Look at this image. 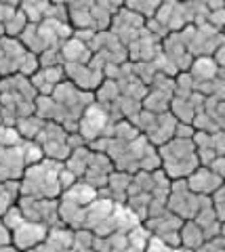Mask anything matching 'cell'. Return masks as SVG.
<instances>
[{"instance_id":"obj_1","label":"cell","mask_w":225,"mask_h":252,"mask_svg":"<svg viewBox=\"0 0 225 252\" xmlns=\"http://www.w3.org/2000/svg\"><path fill=\"white\" fill-rule=\"evenodd\" d=\"M64 162L46 160L42 158L40 162L26 166L23 175L19 179V195L23 198H49L57 200L61 195V183H59V170Z\"/></svg>"},{"instance_id":"obj_2","label":"cell","mask_w":225,"mask_h":252,"mask_svg":"<svg viewBox=\"0 0 225 252\" xmlns=\"http://www.w3.org/2000/svg\"><path fill=\"white\" fill-rule=\"evenodd\" d=\"M156 149H158V158H160V170L164 172L170 181L185 179L200 166L196 147H193L192 139L173 137V139H168L166 143L158 145Z\"/></svg>"},{"instance_id":"obj_3","label":"cell","mask_w":225,"mask_h":252,"mask_svg":"<svg viewBox=\"0 0 225 252\" xmlns=\"http://www.w3.org/2000/svg\"><path fill=\"white\" fill-rule=\"evenodd\" d=\"M34 143L40 147V152L46 160H55V162H65V158L72 152L69 132L61 124L49 122V120H44L40 132L34 137Z\"/></svg>"},{"instance_id":"obj_4","label":"cell","mask_w":225,"mask_h":252,"mask_svg":"<svg viewBox=\"0 0 225 252\" xmlns=\"http://www.w3.org/2000/svg\"><path fill=\"white\" fill-rule=\"evenodd\" d=\"M17 208L21 210V215L26 220L32 223H40L44 227H59V215H57V200L49 198H23L19 195Z\"/></svg>"},{"instance_id":"obj_5","label":"cell","mask_w":225,"mask_h":252,"mask_svg":"<svg viewBox=\"0 0 225 252\" xmlns=\"http://www.w3.org/2000/svg\"><path fill=\"white\" fill-rule=\"evenodd\" d=\"M107 124H110V112L99 105V103H93L84 109L80 120H78V135L84 139V143H91L95 139H101L107 135Z\"/></svg>"},{"instance_id":"obj_6","label":"cell","mask_w":225,"mask_h":252,"mask_svg":"<svg viewBox=\"0 0 225 252\" xmlns=\"http://www.w3.org/2000/svg\"><path fill=\"white\" fill-rule=\"evenodd\" d=\"M26 46L19 42V38L0 36V78L19 74V67L26 59Z\"/></svg>"},{"instance_id":"obj_7","label":"cell","mask_w":225,"mask_h":252,"mask_svg":"<svg viewBox=\"0 0 225 252\" xmlns=\"http://www.w3.org/2000/svg\"><path fill=\"white\" fill-rule=\"evenodd\" d=\"M46 231H49V227L23 219L21 223L11 231L13 244L19 250H32V248H36V246H40L42 244V240L46 238Z\"/></svg>"},{"instance_id":"obj_8","label":"cell","mask_w":225,"mask_h":252,"mask_svg":"<svg viewBox=\"0 0 225 252\" xmlns=\"http://www.w3.org/2000/svg\"><path fill=\"white\" fill-rule=\"evenodd\" d=\"M185 183H188V187L196 195H204V198H208L213 191L223 187V177L215 175L208 166H198L192 175L185 177Z\"/></svg>"},{"instance_id":"obj_9","label":"cell","mask_w":225,"mask_h":252,"mask_svg":"<svg viewBox=\"0 0 225 252\" xmlns=\"http://www.w3.org/2000/svg\"><path fill=\"white\" fill-rule=\"evenodd\" d=\"M65 80L64 65H49V67H38L36 72L30 76V82L36 89L38 94H51L53 89Z\"/></svg>"},{"instance_id":"obj_10","label":"cell","mask_w":225,"mask_h":252,"mask_svg":"<svg viewBox=\"0 0 225 252\" xmlns=\"http://www.w3.org/2000/svg\"><path fill=\"white\" fill-rule=\"evenodd\" d=\"M49 4H51V0H19L17 9L26 15V19L30 23H38L44 19L46 11H49Z\"/></svg>"},{"instance_id":"obj_11","label":"cell","mask_w":225,"mask_h":252,"mask_svg":"<svg viewBox=\"0 0 225 252\" xmlns=\"http://www.w3.org/2000/svg\"><path fill=\"white\" fill-rule=\"evenodd\" d=\"M19 200V181H0V217Z\"/></svg>"},{"instance_id":"obj_12","label":"cell","mask_w":225,"mask_h":252,"mask_svg":"<svg viewBox=\"0 0 225 252\" xmlns=\"http://www.w3.org/2000/svg\"><path fill=\"white\" fill-rule=\"evenodd\" d=\"M160 2L162 0H124V9L141 15L143 19H150V17H154V13L158 11Z\"/></svg>"},{"instance_id":"obj_13","label":"cell","mask_w":225,"mask_h":252,"mask_svg":"<svg viewBox=\"0 0 225 252\" xmlns=\"http://www.w3.org/2000/svg\"><path fill=\"white\" fill-rule=\"evenodd\" d=\"M95 2L101 6V9H105L110 15H114L116 11H120L124 6V0H95Z\"/></svg>"},{"instance_id":"obj_14","label":"cell","mask_w":225,"mask_h":252,"mask_svg":"<svg viewBox=\"0 0 225 252\" xmlns=\"http://www.w3.org/2000/svg\"><path fill=\"white\" fill-rule=\"evenodd\" d=\"M64 2H65V4H69V2H76V0H64Z\"/></svg>"},{"instance_id":"obj_15","label":"cell","mask_w":225,"mask_h":252,"mask_svg":"<svg viewBox=\"0 0 225 252\" xmlns=\"http://www.w3.org/2000/svg\"><path fill=\"white\" fill-rule=\"evenodd\" d=\"M175 2H185V0H175Z\"/></svg>"}]
</instances>
